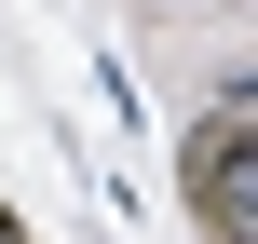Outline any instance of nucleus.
I'll list each match as a JSON object with an SVG mask.
<instances>
[{
  "mask_svg": "<svg viewBox=\"0 0 258 244\" xmlns=\"http://www.w3.org/2000/svg\"><path fill=\"white\" fill-rule=\"evenodd\" d=\"M190 177H204V217H218V244H258V136H245V122H218Z\"/></svg>",
  "mask_w": 258,
  "mask_h": 244,
  "instance_id": "1",
  "label": "nucleus"
},
{
  "mask_svg": "<svg viewBox=\"0 0 258 244\" xmlns=\"http://www.w3.org/2000/svg\"><path fill=\"white\" fill-rule=\"evenodd\" d=\"M0 244H27V231H14V217H0Z\"/></svg>",
  "mask_w": 258,
  "mask_h": 244,
  "instance_id": "3",
  "label": "nucleus"
},
{
  "mask_svg": "<svg viewBox=\"0 0 258 244\" xmlns=\"http://www.w3.org/2000/svg\"><path fill=\"white\" fill-rule=\"evenodd\" d=\"M231 122H245V136H258V95H231Z\"/></svg>",
  "mask_w": 258,
  "mask_h": 244,
  "instance_id": "2",
  "label": "nucleus"
}]
</instances>
